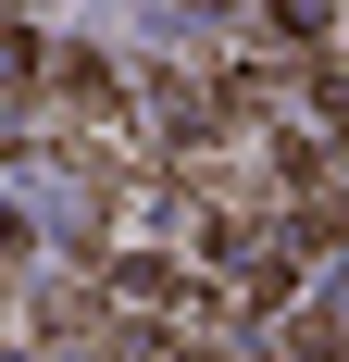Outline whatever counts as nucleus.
I'll list each match as a JSON object with an SVG mask.
<instances>
[{"instance_id": "nucleus-1", "label": "nucleus", "mask_w": 349, "mask_h": 362, "mask_svg": "<svg viewBox=\"0 0 349 362\" xmlns=\"http://www.w3.org/2000/svg\"><path fill=\"white\" fill-rule=\"evenodd\" d=\"M25 75H37V37H25V25H0V88H25Z\"/></svg>"}, {"instance_id": "nucleus-2", "label": "nucleus", "mask_w": 349, "mask_h": 362, "mask_svg": "<svg viewBox=\"0 0 349 362\" xmlns=\"http://www.w3.org/2000/svg\"><path fill=\"white\" fill-rule=\"evenodd\" d=\"M187 362H237V350H187Z\"/></svg>"}]
</instances>
